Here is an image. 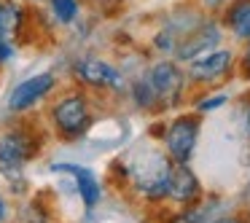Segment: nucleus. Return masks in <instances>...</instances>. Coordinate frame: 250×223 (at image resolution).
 Listing matches in <instances>:
<instances>
[{"instance_id": "2eb2a0df", "label": "nucleus", "mask_w": 250, "mask_h": 223, "mask_svg": "<svg viewBox=\"0 0 250 223\" xmlns=\"http://www.w3.org/2000/svg\"><path fill=\"white\" fill-rule=\"evenodd\" d=\"M51 14L60 24H73L78 17V0H49Z\"/></svg>"}, {"instance_id": "7ed1b4c3", "label": "nucleus", "mask_w": 250, "mask_h": 223, "mask_svg": "<svg viewBox=\"0 0 250 223\" xmlns=\"http://www.w3.org/2000/svg\"><path fill=\"white\" fill-rule=\"evenodd\" d=\"M43 151V132L35 124H19L0 135V167L19 169Z\"/></svg>"}, {"instance_id": "ddd939ff", "label": "nucleus", "mask_w": 250, "mask_h": 223, "mask_svg": "<svg viewBox=\"0 0 250 223\" xmlns=\"http://www.w3.org/2000/svg\"><path fill=\"white\" fill-rule=\"evenodd\" d=\"M226 24L237 38L250 41V0H237L226 11Z\"/></svg>"}, {"instance_id": "6ab92c4d", "label": "nucleus", "mask_w": 250, "mask_h": 223, "mask_svg": "<svg viewBox=\"0 0 250 223\" xmlns=\"http://www.w3.org/2000/svg\"><path fill=\"white\" fill-rule=\"evenodd\" d=\"M207 223H245V221L237 215H223V218H212V221H207Z\"/></svg>"}, {"instance_id": "f3484780", "label": "nucleus", "mask_w": 250, "mask_h": 223, "mask_svg": "<svg viewBox=\"0 0 250 223\" xmlns=\"http://www.w3.org/2000/svg\"><path fill=\"white\" fill-rule=\"evenodd\" d=\"M223 102H226V97H223V94H218V97L202 100V102H199V110H215V108H221Z\"/></svg>"}, {"instance_id": "aec40b11", "label": "nucleus", "mask_w": 250, "mask_h": 223, "mask_svg": "<svg viewBox=\"0 0 250 223\" xmlns=\"http://www.w3.org/2000/svg\"><path fill=\"white\" fill-rule=\"evenodd\" d=\"M6 218H8V202L0 196V223H6Z\"/></svg>"}, {"instance_id": "0eeeda50", "label": "nucleus", "mask_w": 250, "mask_h": 223, "mask_svg": "<svg viewBox=\"0 0 250 223\" xmlns=\"http://www.w3.org/2000/svg\"><path fill=\"white\" fill-rule=\"evenodd\" d=\"M54 89H57L54 73H38V76L22 81L19 86H14L11 97H8V110H11V113H27V110H33L38 102H43Z\"/></svg>"}, {"instance_id": "1a4fd4ad", "label": "nucleus", "mask_w": 250, "mask_h": 223, "mask_svg": "<svg viewBox=\"0 0 250 223\" xmlns=\"http://www.w3.org/2000/svg\"><path fill=\"white\" fill-rule=\"evenodd\" d=\"M199 196H202L199 178H196L186 164H175L172 175H169V183H167V199L188 207V204H194Z\"/></svg>"}, {"instance_id": "f8f14e48", "label": "nucleus", "mask_w": 250, "mask_h": 223, "mask_svg": "<svg viewBox=\"0 0 250 223\" xmlns=\"http://www.w3.org/2000/svg\"><path fill=\"white\" fill-rule=\"evenodd\" d=\"M24 22H27V17H24V11L19 6H14V3H6V0H0V35L3 38H17V35H22V27Z\"/></svg>"}, {"instance_id": "a211bd4d", "label": "nucleus", "mask_w": 250, "mask_h": 223, "mask_svg": "<svg viewBox=\"0 0 250 223\" xmlns=\"http://www.w3.org/2000/svg\"><path fill=\"white\" fill-rule=\"evenodd\" d=\"M239 73L245 78H250V41H248V49L242 51V60H239Z\"/></svg>"}, {"instance_id": "4468645a", "label": "nucleus", "mask_w": 250, "mask_h": 223, "mask_svg": "<svg viewBox=\"0 0 250 223\" xmlns=\"http://www.w3.org/2000/svg\"><path fill=\"white\" fill-rule=\"evenodd\" d=\"M132 100H135L137 108H146V110L159 108L156 94H153V89H151V83H148V78H137V81L132 83Z\"/></svg>"}, {"instance_id": "6e6552de", "label": "nucleus", "mask_w": 250, "mask_h": 223, "mask_svg": "<svg viewBox=\"0 0 250 223\" xmlns=\"http://www.w3.org/2000/svg\"><path fill=\"white\" fill-rule=\"evenodd\" d=\"M234 65V54L226 49L221 51H207L202 57L188 60V78L194 83H218Z\"/></svg>"}, {"instance_id": "423d86ee", "label": "nucleus", "mask_w": 250, "mask_h": 223, "mask_svg": "<svg viewBox=\"0 0 250 223\" xmlns=\"http://www.w3.org/2000/svg\"><path fill=\"white\" fill-rule=\"evenodd\" d=\"M76 81L83 89L92 92H121L126 86L124 76L116 70L110 62L100 60V57H83L76 65Z\"/></svg>"}, {"instance_id": "dca6fc26", "label": "nucleus", "mask_w": 250, "mask_h": 223, "mask_svg": "<svg viewBox=\"0 0 250 223\" xmlns=\"http://www.w3.org/2000/svg\"><path fill=\"white\" fill-rule=\"evenodd\" d=\"M11 57H14V46H11V41L0 35V65H6V62L11 60Z\"/></svg>"}, {"instance_id": "9b49d317", "label": "nucleus", "mask_w": 250, "mask_h": 223, "mask_svg": "<svg viewBox=\"0 0 250 223\" xmlns=\"http://www.w3.org/2000/svg\"><path fill=\"white\" fill-rule=\"evenodd\" d=\"M54 169H57V172H67V175L76 178L78 194H81L83 207H86V210H94V207H97L100 196H103V188H100V183H97V178H94L92 169L78 167V164H54Z\"/></svg>"}, {"instance_id": "f03ea898", "label": "nucleus", "mask_w": 250, "mask_h": 223, "mask_svg": "<svg viewBox=\"0 0 250 223\" xmlns=\"http://www.w3.org/2000/svg\"><path fill=\"white\" fill-rule=\"evenodd\" d=\"M172 167H175V162L167 156V151L148 148L126 169V175L132 178V185L146 199H164L167 196V183H169V175H172Z\"/></svg>"}, {"instance_id": "412c9836", "label": "nucleus", "mask_w": 250, "mask_h": 223, "mask_svg": "<svg viewBox=\"0 0 250 223\" xmlns=\"http://www.w3.org/2000/svg\"><path fill=\"white\" fill-rule=\"evenodd\" d=\"M245 129H248V135H250V110H248V119H245Z\"/></svg>"}, {"instance_id": "9d476101", "label": "nucleus", "mask_w": 250, "mask_h": 223, "mask_svg": "<svg viewBox=\"0 0 250 223\" xmlns=\"http://www.w3.org/2000/svg\"><path fill=\"white\" fill-rule=\"evenodd\" d=\"M218 41H221L218 27L212 22H207V24H202L199 30L188 33L186 38H180V43L175 46V54H178V60H194V57L207 54Z\"/></svg>"}, {"instance_id": "f257e3e1", "label": "nucleus", "mask_w": 250, "mask_h": 223, "mask_svg": "<svg viewBox=\"0 0 250 223\" xmlns=\"http://www.w3.org/2000/svg\"><path fill=\"white\" fill-rule=\"evenodd\" d=\"M49 126L60 140L70 142L83 137L94 124V110H92V100L83 89H67L62 92L54 102L49 105Z\"/></svg>"}, {"instance_id": "20e7f679", "label": "nucleus", "mask_w": 250, "mask_h": 223, "mask_svg": "<svg viewBox=\"0 0 250 223\" xmlns=\"http://www.w3.org/2000/svg\"><path fill=\"white\" fill-rule=\"evenodd\" d=\"M196 140H199V119L196 116H180V119L169 121L162 137L164 151L175 164H188Z\"/></svg>"}, {"instance_id": "39448f33", "label": "nucleus", "mask_w": 250, "mask_h": 223, "mask_svg": "<svg viewBox=\"0 0 250 223\" xmlns=\"http://www.w3.org/2000/svg\"><path fill=\"white\" fill-rule=\"evenodd\" d=\"M148 83H151L153 94H156L159 108H175L183 100V89H186V73L180 70L175 62L164 60L148 70Z\"/></svg>"}]
</instances>
